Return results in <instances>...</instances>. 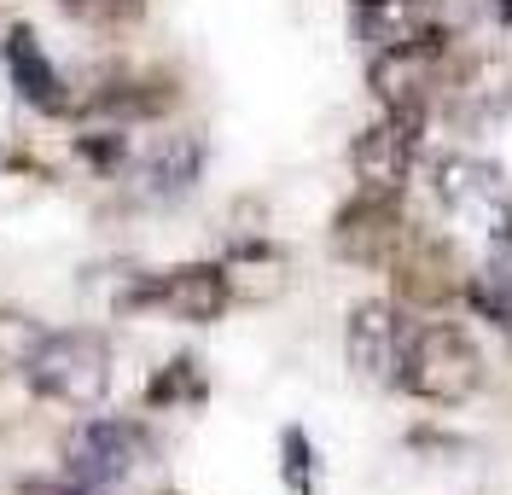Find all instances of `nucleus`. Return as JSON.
<instances>
[{
    "mask_svg": "<svg viewBox=\"0 0 512 495\" xmlns=\"http://www.w3.org/2000/svg\"><path fill=\"white\" fill-rule=\"evenodd\" d=\"M414 152H419V123H402V117H379L373 129H361V134H355V146H350L355 193L402 198L408 175H414Z\"/></svg>",
    "mask_w": 512,
    "mask_h": 495,
    "instance_id": "9d476101",
    "label": "nucleus"
},
{
    "mask_svg": "<svg viewBox=\"0 0 512 495\" xmlns=\"http://www.w3.org/2000/svg\"><path fill=\"white\" fill-rule=\"evenodd\" d=\"M233 292H227L222 263H181L163 268V274H128L111 309L117 315H163V321H181V327H210L222 321Z\"/></svg>",
    "mask_w": 512,
    "mask_h": 495,
    "instance_id": "f03ea898",
    "label": "nucleus"
},
{
    "mask_svg": "<svg viewBox=\"0 0 512 495\" xmlns=\"http://www.w3.org/2000/svg\"><path fill=\"white\" fill-rule=\"evenodd\" d=\"M152 461V437L140 420H111V414H88L59 437V472L88 484V490H111L123 484L134 466Z\"/></svg>",
    "mask_w": 512,
    "mask_h": 495,
    "instance_id": "20e7f679",
    "label": "nucleus"
},
{
    "mask_svg": "<svg viewBox=\"0 0 512 495\" xmlns=\"http://www.w3.org/2000/svg\"><path fill=\"white\" fill-rule=\"evenodd\" d=\"M431 187H437V204L460 228H478L483 239L512 233V181L495 164L466 158V152H448V158L431 164Z\"/></svg>",
    "mask_w": 512,
    "mask_h": 495,
    "instance_id": "39448f33",
    "label": "nucleus"
},
{
    "mask_svg": "<svg viewBox=\"0 0 512 495\" xmlns=\"http://www.w3.org/2000/svg\"><path fill=\"white\" fill-rule=\"evenodd\" d=\"M443 99H448V117H454L460 129H489L495 117H507V105H512L507 59H495V53L472 59L460 76H448L443 82Z\"/></svg>",
    "mask_w": 512,
    "mask_h": 495,
    "instance_id": "ddd939ff",
    "label": "nucleus"
},
{
    "mask_svg": "<svg viewBox=\"0 0 512 495\" xmlns=\"http://www.w3.org/2000/svg\"><path fill=\"white\" fill-rule=\"evenodd\" d=\"M152 0H59V12L82 30H99V35H123L146 18Z\"/></svg>",
    "mask_w": 512,
    "mask_h": 495,
    "instance_id": "6ab92c4d",
    "label": "nucleus"
},
{
    "mask_svg": "<svg viewBox=\"0 0 512 495\" xmlns=\"http://www.w3.org/2000/svg\"><path fill=\"white\" fill-rule=\"evenodd\" d=\"M501 18H512V0H501Z\"/></svg>",
    "mask_w": 512,
    "mask_h": 495,
    "instance_id": "4be33fe9",
    "label": "nucleus"
},
{
    "mask_svg": "<svg viewBox=\"0 0 512 495\" xmlns=\"http://www.w3.org/2000/svg\"><path fill=\"white\" fill-rule=\"evenodd\" d=\"M280 472H286L291 495H315V449H309V437L297 426H286V437H280Z\"/></svg>",
    "mask_w": 512,
    "mask_h": 495,
    "instance_id": "aec40b11",
    "label": "nucleus"
},
{
    "mask_svg": "<svg viewBox=\"0 0 512 495\" xmlns=\"http://www.w3.org/2000/svg\"><path fill=\"white\" fill-rule=\"evenodd\" d=\"M408 239V222L396 210V198H373V193H355L338 222H332V251L355 268H390V257L402 251Z\"/></svg>",
    "mask_w": 512,
    "mask_h": 495,
    "instance_id": "9b49d317",
    "label": "nucleus"
},
{
    "mask_svg": "<svg viewBox=\"0 0 512 495\" xmlns=\"http://www.w3.org/2000/svg\"><path fill=\"white\" fill-rule=\"evenodd\" d=\"M501 327H507V338H512V321H501Z\"/></svg>",
    "mask_w": 512,
    "mask_h": 495,
    "instance_id": "5701e85b",
    "label": "nucleus"
},
{
    "mask_svg": "<svg viewBox=\"0 0 512 495\" xmlns=\"http://www.w3.org/2000/svg\"><path fill=\"white\" fill-rule=\"evenodd\" d=\"M466 268L460 257L448 251V239L437 233H414L402 239V251L390 257V280H396V303H408V309H443L448 297L466 292V280H460Z\"/></svg>",
    "mask_w": 512,
    "mask_h": 495,
    "instance_id": "1a4fd4ad",
    "label": "nucleus"
},
{
    "mask_svg": "<svg viewBox=\"0 0 512 495\" xmlns=\"http://www.w3.org/2000/svg\"><path fill=\"white\" fill-rule=\"evenodd\" d=\"M361 41L373 53H390V47H419L437 30V0H367L361 6Z\"/></svg>",
    "mask_w": 512,
    "mask_h": 495,
    "instance_id": "2eb2a0df",
    "label": "nucleus"
},
{
    "mask_svg": "<svg viewBox=\"0 0 512 495\" xmlns=\"http://www.w3.org/2000/svg\"><path fill=\"white\" fill-rule=\"evenodd\" d=\"M466 297H472V309H483L489 321H512V233H495L489 239L483 268L466 280Z\"/></svg>",
    "mask_w": 512,
    "mask_h": 495,
    "instance_id": "dca6fc26",
    "label": "nucleus"
},
{
    "mask_svg": "<svg viewBox=\"0 0 512 495\" xmlns=\"http://www.w3.org/2000/svg\"><path fill=\"white\" fill-rule=\"evenodd\" d=\"M0 53H6V76H12V88H18V99H24V105L47 111V117L76 111L64 70L47 59V47H41V35H35L30 24H12V30H6V41H0Z\"/></svg>",
    "mask_w": 512,
    "mask_h": 495,
    "instance_id": "f8f14e48",
    "label": "nucleus"
},
{
    "mask_svg": "<svg viewBox=\"0 0 512 495\" xmlns=\"http://www.w3.org/2000/svg\"><path fill=\"white\" fill-rule=\"evenodd\" d=\"M373 99L384 105V117H402V123H425L431 105L443 94V35L419 41V47H390V53H373Z\"/></svg>",
    "mask_w": 512,
    "mask_h": 495,
    "instance_id": "423d86ee",
    "label": "nucleus"
},
{
    "mask_svg": "<svg viewBox=\"0 0 512 495\" xmlns=\"http://www.w3.org/2000/svg\"><path fill=\"white\" fill-rule=\"evenodd\" d=\"M41 338H47V327L30 309H0V379H24Z\"/></svg>",
    "mask_w": 512,
    "mask_h": 495,
    "instance_id": "f3484780",
    "label": "nucleus"
},
{
    "mask_svg": "<svg viewBox=\"0 0 512 495\" xmlns=\"http://www.w3.org/2000/svg\"><path fill=\"white\" fill-rule=\"evenodd\" d=\"M111 367H117L111 362V338L99 327H59V332L41 338L24 385H30L41 402L94 414L99 402L111 396Z\"/></svg>",
    "mask_w": 512,
    "mask_h": 495,
    "instance_id": "f257e3e1",
    "label": "nucleus"
},
{
    "mask_svg": "<svg viewBox=\"0 0 512 495\" xmlns=\"http://www.w3.org/2000/svg\"><path fill=\"white\" fill-rule=\"evenodd\" d=\"M396 385H402L408 396H419V402L460 408V402H466V396L483 385V356H478V344H472L460 327L431 321V327H414V332H408Z\"/></svg>",
    "mask_w": 512,
    "mask_h": 495,
    "instance_id": "7ed1b4c3",
    "label": "nucleus"
},
{
    "mask_svg": "<svg viewBox=\"0 0 512 495\" xmlns=\"http://www.w3.org/2000/svg\"><path fill=\"white\" fill-rule=\"evenodd\" d=\"M222 274H227V292L233 303H274V297L291 286V263L286 251L274 245V239H233V251L222 257Z\"/></svg>",
    "mask_w": 512,
    "mask_h": 495,
    "instance_id": "4468645a",
    "label": "nucleus"
},
{
    "mask_svg": "<svg viewBox=\"0 0 512 495\" xmlns=\"http://www.w3.org/2000/svg\"><path fill=\"white\" fill-rule=\"evenodd\" d=\"M18 495H105V490H88V484H76V478H35V484H18Z\"/></svg>",
    "mask_w": 512,
    "mask_h": 495,
    "instance_id": "412c9836",
    "label": "nucleus"
},
{
    "mask_svg": "<svg viewBox=\"0 0 512 495\" xmlns=\"http://www.w3.org/2000/svg\"><path fill=\"white\" fill-rule=\"evenodd\" d=\"M402 344H408V327H402V309L384 303V297H361L344 321V362L361 385H396L402 373Z\"/></svg>",
    "mask_w": 512,
    "mask_h": 495,
    "instance_id": "0eeeda50",
    "label": "nucleus"
},
{
    "mask_svg": "<svg viewBox=\"0 0 512 495\" xmlns=\"http://www.w3.org/2000/svg\"><path fill=\"white\" fill-rule=\"evenodd\" d=\"M204 402V367L198 356H175L152 373L146 385V408H198Z\"/></svg>",
    "mask_w": 512,
    "mask_h": 495,
    "instance_id": "a211bd4d",
    "label": "nucleus"
},
{
    "mask_svg": "<svg viewBox=\"0 0 512 495\" xmlns=\"http://www.w3.org/2000/svg\"><path fill=\"white\" fill-rule=\"evenodd\" d=\"M355 6H367V0H355Z\"/></svg>",
    "mask_w": 512,
    "mask_h": 495,
    "instance_id": "b1692460",
    "label": "nucleus"
},
{
    "mask_svg": "<svg viewBox=\"0 0 512 495\" xmlns=\"http://www.w3.org/2000/svg\"><path fill=\"white\" fill-rule=\"evenodd\" d=\"M198 169H204V140L198 134H158L128 158L123 187L134 204H175L198 187Z\"/></svg>",
    "mask_w": 512,
    "mask_h": 495,
    "instance_id": "6e6552de",
    "label": "nucleus"
}]
</instances>
